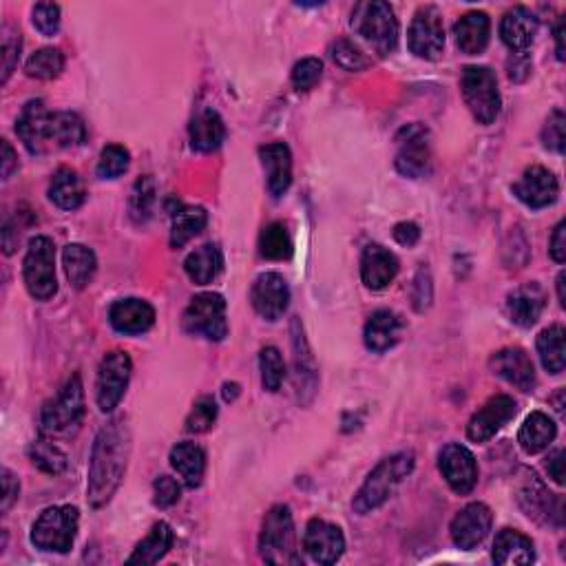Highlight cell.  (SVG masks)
<instances>
[{
	"label": "cell",
	"instance_id": "cell-1",
	"mask_svg": "<svg viewBox=\"0 0 566 566\" xmlns=\"http://www.w3.org/2000/svg\"><path fill=\"white\" fill-rule=\"evenodd\" d=\"M131 456V429L124 418L104 425L93 443L87 498L93 509L107 505L127 474Z\"/></svg>",
	"mask_w": 566,
	"mask_h": 566
},
{
	"label": "cell",
	"instance_id": "cell-2",
	"mask_svg": "<svg viewBox=\"0 0 566 566\" xmlns=\"http://www.w3.org/2000/svg\"><path fill=\"white\" fill-rule=\"evenodd\" d=\"M20 142L31 155L73 149L87 140L85 122L71 111H47L43 100H31L16 124Z\"/></svg>",
	"mask_w": 566,
	"mask_h": 566
},
{
	"label": "cell",
	"instance_id": "cell-3",
	"mask_svg": "<svg viewBox=\"0 0 566 566\" xmlns=\"http://www.w3.org/2000/svg\"><path fill=\"white\" fill-rule=\"evenodd\" d=\"M414 465L416 458L412 452H398L390 458L381 460L368 476V480L363 482V487L356 491V496L352 500V509L359 513V516H365V513L383 507L385 502L396 494V489L403 485L405 478L412 476Z\"/></svg>",
	"mask_w": 566,
	"mask_h": 566
},
{
	"label": "cell",
	"instance_id": "cell-4",
	"mask_svg": "<svg viewBox=\"0 0 566 566\" xmlns=\"http://www.w3.org/2000/svg\"><path fill=\"white\" fill-rule=\"evenodd\" d=\"M261 558L270 564H301V553L297 549L295 520L288 505H275L264 518L259 536Z\"/></svg>",
	"mask_w": 566,
	"mask_h": 566
},
{
	"label": "cell",
	"instance_id": "cell-5",
	"mask_svg": "<svg viewBox=\"0 0 566 566\" xmlns=\"http://www.w3.org/2000/svg\"><path fill=\"white\" fill-rule=\"evenodd\" d=\"M352 27L381 56L392 54L398 45V20L392 5L383 3V0L356 5L352 14Z\"/></svg>",
	"mask_w": 566,
	"mask_h": 566
},
{
	"label": "cell",
	"instance_id": "cell-6",
	"mask_svg": "<svg viewBox=\"0 0 566 566\" xmlns=\"http://www.w3.org/2000/svg\"><path fill=\"white\" fill-rule=\"evenodd\" d=\"M80 527V511L71 505L49 507L31 527L34 547L51 553H69Z\"/></svg>",
	"mask_w": 566,
	"mask_h": 566
},
{
	"label": "cell",
	"instance_id": "cell-7",
	"mask_svg": "<svg viewBox=\"0 0 566 566\" xmlns=\"http://www.w3.org/2000/svg\"><path fill=\"white\" fill-rule=\"evenodd\" d=\"M85 418V385L80 374H73L58 392L54 401H49L40 416V429L43 434L60 436L76 429Z\"/></svg>",
	"mask_w": 566,
	"mask_h": 566
},
{
	"label": "cell",
	"instance_id": "cell-8",
	"mask_svg": "<svg viewBox=\"0 0 566 566\" xmlns=\"http://www.w3.org/2000/svg\"><path fill=\"white\" fill-rule=\"evenodd\" d=\"M23 277L29 295L38 301H49L58 292L56 246L49 237L38 235L29 241Z\"/></svg>",
	"mask_w": 566,
	"mask_h": 566
},
{
	"label": "cell",
	"instance_id": "cell-9",
	"mask_svg": "<svg viewBox=\"0 0 566 566\" xmlns=\"http://www.w3.org/2000/svg\"><path fill=\"white\" fill-rule=\"evenodd\" d=\"M460 87H463V98L476 122L485 124V127L487 124H494L502 109L496 73L489 67H467L463 71Z\"/></svg>",
	"mask_w": 566,
	"mask_h": 566
},
{
	"label": "cell",
	"instance_id": "cell-10",
	"mask_svg": "<svg viewBox=\"0 0 566 566\" xmlns=\"http://www.w3.org/2000/svg\"><path fill=\"white\" fill-rule=\"evenodd\" d=\"M182 326L193 337H202L206 341H224L228 334L226 319V301L217 292H202L188 303L184 312Z\"/></svg>",
	"mask_w": 566,
	"mask_h": 566
},
{
	"label": "cell",
	"instance_id": "cell-11",
	"mask_svg": "<svg viewBox=\"0 0 566 566\" xmlns=\"http://www.w3.org/2000/svg\"><path fill=\"white\" fill-rule=\"evenodd\" d=\"M394 164L396 171L410 180H421L432 173V140L423 124L414 122L398 131Z\"/></svg>",
	"mask_w": 566,
	"mask_h": 566
},
{
	"label": "cell",
	"instance_id": "cell-12",
	"mask_svg": "<svg viewBox=\"0 0 566 566\" xmlns=\"http://www.w3.org/2000/svg\"><path fill=\"white\" fill-rule=\"evenodd\" d=\"M131 372L133 363L127 352L113 350L102 359L96 379V401L104 414L113 412L120 405L122 396L129 387Z\"/></svg>",
	"mask_w": 566,
	"mask_h": 566
},
{
	"label": "cell",
	"instance_id": "cell-13",
	"mask_svg": "<svg viewBox=\"0 0 566 566\" xmlns=\"http://www.w3.org/2000/svg\"><path fill=\"white\" fill-rule=\"evenodd\" d=\"M410 51L416 58L436 60L445 49V25L436 7H421L416 12L410 34H407Z\"/></svg>",
	"mask_w": 566,
	"mask_h": 566
},
{
	"label": "cell",
	"instance_id": "cell-14",
	"mask_svg": "<svg viewBox=\"0 0 566 566\" xmlns=\"http://www.w3.org/2000/svg\"><path fill=\"white\" fill-rule=\"evenodd\" d=\"M438 469L454 494L467 496L478 485V463L465 445L452 443L438 456Z\"/></svg>",
	"mask_w": 566,
	"mask_h": 566
},
{
	"label": "cell",
	"instance_id": "cell-15",
	"mask_svg": "<svg viewBox=\"0 0 566 566\" xmlns=\"http://www.w3.org/2000/svg\"><path fill=\"white\" fill-rule=\"evenodd\" d=\"M491 522H494V513L485 502H471V505L456 513L449 533H452V540L458 549L474 551L489 536Z\"/></svg>",
	"mask_w": 566,
	"mask_h": 566
},
{
	"label": "cell",
	"instance_id": "cell-16",
	"mask_svg": "<svg viewBox=\"0 0 566 566\" xmlns=\"http://www.w3.org/2000/svg\"><path fill=\"white\" fill-rule=\"evenodd\" d=\"M518 414V403L507 394H498L471 416L467 425V438L474 443H487Z\"/></svg>",
	"mask_w": 566,
	"mask_h": 566
},
{
	"label": "cell",
	"instance_id": "cell-17",
	"mask_svg": "<svg viewBox=\"0 0 566 566\" xmlns=\"http://www.w3.org/2000/svg\"><path fill=\"white\" fill-rule=\"evenodd\" d=\"M250 301H253V308L259 317H264L266 321H279L290 303L288 281L279 272H264L253 283Z\"/></svg>",
	"mask_w": 566,
	"mask_h": 566
},
{
	"label": "cell",
	"instance_id": "cell-18",
	"mask_svg": "<svg viewBox=\"0 0 566 566\" xmlns=\"http://www.w3.org/2000/svg\"><path fill=\"white\" fill-rule=\"evenodd\" d=\"M303 549L308 551L310 558L319 564H337L345 551L343 531L328 520L314 518L308 522L306 536H303Z\"/></svg>",
	"mask_w": 566,
	"mask_h": 566
},
{
	"label": "cell",
	"instance_id": "cell-19",
	"mask_svg": "<svg viewBox=\"0 0 566 566\" xmlns=\"http://www.w3.org/2000/svg\"><path fill=\"white\" fill-rule=\"evenodd\" d=\"M513 195H516L524 206L533 208V211L547 208L560 195L558 177L549 169H544V166H531V169L524 171L520 180L513 184Z\"/></svg>",
	"mask_w": 566,
	"mask_h": 566
},
{
	"label": "cell",
	"instance_id": "cell-20",
	"mask_svg": "<svg viewBox=\"0 0 566 566\" xmlns=\"http://www.w3.org/2000/svg\"><path fill=\"white\" fill-rule=\"evenodd\" d=\"M292 352H295V356H292L295 359V392L299 403L308 405L317 394L319 372L299 319L292 321Z\"/></svg>",
	"mask_w": 566,
	"mask_h": 566
},
{
	"label": "cell",
	"instance_id": "cell-21",
	"mask_svg": "<svg viewBox=\"0 0 566 566\" xmlns=\"http://www.w3.org/2000/svg\"><path fill=\"white\" fill-rule=\"evenodd\" d=\"M518 502L529 518L544 524H562V500L549 494L533 471L518 491Z\"/></svg>",
	"mask_w": 566,
	"mask_h": 566
},
{
	"label": "cell",
	"instance_id": "cell-22",
	"mask_svg": "<svg viewBox=\"0 0 566 566\" xmlns=\"http://www.w3.org/2000/svg\"><path fill=\"white\" fill-rule=\"evenodd\" d=\"M491 370L502 381L518 387L520 392H531L536 387V368H533L531 356L520 348H505L491 356Z\"/></svg>",
	"mask_w": 566,
	"mask_h": 566
},
{
	"label": "cell",
	"instance_id": "cell-23",
	"mask_svg": "<svg viewBox=\"0 0 566 566\" xmlns=\"http://www.w3.org/2000/svg\"><path fill=\"white\" fill-rule=\"evenodd\" d=\"M544 306H547V292L536 281L524 283V286L513 290L507 299L509 317L520 328L536 326L538 319L542 317Z\"/></svg>",
	"mask_w": 566,
	"mask_h": 566
},
{
	"label": "cell",
	"instance_id": "cell-24",
	"mask_svg": "<svg viewBox=\"0 0 566 566\" xmlns=\"http://www.w3.org/2000/svg\"><path fill=\"white\" fill-rule=\"evenodd\" d=\"M261 164L266 169L268 177V191L272 197H283L288 193L292 184V153L288 144L283 142H272L259 149Z\"/></svg>",
	"mask_w": 566,
	"mask_h": 566
},
{
	"label": "cell",
	"instance_id": "cell-25",
	"mask_svg": "<svg viewBox=\"0 0 566 566\" xmlns=\"http://www.w3.org/2000/svg\"><path fill=\"white\" fill-rule=\"evenodd\" d=\"M109 321L120 334H144L153 328L155 310L142 299H120L111 306Z\"/></svg>",
	"mask_w": 566,
	"mask_h": 566
},
{
	"label": "cell",
	"instance_id": "cell-26",
	"mask_svg": "<svg viewBox=\"0 0 566 566\" xmlns=\"http://www.w3.org/2000/svg\"><path fill=\"white\" fill-rule=\"evenodd\" d=\"M398 275V259L381 244H370L361 257V279L370 290H385Z\"/></svg>",
	"mask_w": 566,
	"mask_h": 566
},
{
	"label": "cell",
	"instance_id": "cell-27",
	"mask_svg": "<svg viewBox=\"0 0 566 566\" xmlns=\"http://www.w3.org/2000/svg\"><path fill=\"white\" fill-rule=\"evenodd\" d=\"M403 330H405V323L396 312L376 310L370 317V321L365 323V332H363L365 348L372 352H379V354L392 350L394 345L401 341Z\"/></svg>",
	"mask_w": 566,
	"mask_h": 566
},
{
	"label": "cell",
	"instance_id": "cell-28",
	"mask_svg": "<svg viewBox=\"0 0 566 566\" xmlns=\"http://www.w3.org/2000/svg\"><path fill=\"white\" fill-rule=\"evenodd\" d=\"M538 34V18L527 7H513L500 23V38L511 51H524Z\"/></svg>",
	"mask_w": 566,
	"mask_h": 566
},
{
	"label": "cell",
	"instance_id": "cell-29",
	"mask_svg": "<svg viewBox=\"0 0 566 566\" xmlns=\"http://www.w3.org/2000/svg\"><path fill=\"white\" fill-rule=\"evenodd\" d=\"M456 45L467 56H478L491 38V20L485 12H469L454 25Z\"/></svg>",
	"mask_w": 566,
	"mask_h": 566
},
{
	"label": "cell",
	"instance_id": "cell-30",
	"mask_svg": "<svg viewBox=\"0 0 566 566\" xmlns=\"http://www.w3.org/2000/svg\"><path fill=\"white\" fill-rule=\"evenodd\" d=\"M491 558H494V562L500 566L531 564L536 560V551H533L531 538L524 536V533L513 529H502L496 536Z\"/></svg>",
	"mask_w": 566,
	"mask_h": 566
},
{
	"label": "cell",
	"instance_id": "cell-31",
	"mask_svg": "<svg viewBox=\"0 0 566 566\" xmlns=\"http://www.w3.org/2000/svg\"><path fill=\"white\" fill-rule=\"evenodd\" d=\"M186 275L197 286H206V283H213L224 270V255L222 248L217 244H204L197 250H193L191 255L184 261Z\"/></svg>",
	"mask_w": 566,
	"mask_h": 566
},
{
	"label": "cell",
	"instance_id": "cell-32",
	"mask_svg": "<svg viewBox=\"0 0 566 566\" xmlns=\"http://www.w3.org/2000/svg\"><path fill=\"white\" fill-rule=\"evenodd\" d=\"M226 140V127L213 109L199 111L191 122V146L199 153H213Z\"/></svg>",
	"mask_w": 566,
	"mask_h": 566
},
{
	"label": "cell",
	"instance_id": "cell-33",
	"mask_svg": "<svg viewBox=\"0 0 566 566\" xmlns=\"http://www.w3.org/2000/svg\"><path fill=\"white\" fill-rule=\"evenodd\" d=\"M49 199L62 211H76L87 199V188L82 177L73 169H58L49 184Z\"/></svg>",
	"mask_w": 566,
	"mask_h": 566
},
{
	"label": "cell",
	"instance_id": "cell-34",
	"mask_svg": "<svg viewBox=\"0 0 566 566\" xmlns=\"http://www.w3.org/2000/svg\"><path fill=\"white\" fill-rule=\"evenodd\" d=\"M62 266H65V275L69 283L76 290L87 288L96 277L98 259L91 248L82 244H69L62 250Z\"/></svg>",
	"mask_w": 566,
	"mask_h": 566
},
{
	"label": "cell",
	"instance_id": "cell-35",
	"mask_svg": "<svg viewBox=\"0 0 566 566\" xmlns=\"http://www.w3.org/2000/svg\"><path fill=\"white\" fill-rule=\"evenodd\" d=\"M171 465L186 487H199L206 474V452L195 443H177L171 449Z\"/></svg>",
	"mask_w": 566,
	"mask_h": 566
},
{
	"label": "cell",
	"instance_id": "cell-36",
	"mask_svg": "<svg viewBox=\"0 0 566 566\" xmlns=\"http://www.w3.org/2000/svg\"><path fill=\"white\" fill-rule=\"evenodd\" d=\"M558 434L553 418L544 412H533L527 416L518 432V443L527 454H540L547 449Z\"/></svg>",
	"mask_w": 566,
	"mask_h": 566
},
{
	"label": "cell",
	"instance_id": "cell-37",
	"mask_svg": "<svg viewBox=\"0 0 566 566\" xmlns=\"http://www.w3.org/2000/svg\"><path fill=\"white\" fill-rule=\"evenodd\" d=\"M173 529L166 522H157L151 529L149 536H146L135 551L131 553V558L127 564H155L160 562L166 553L173 547Z\"/></svg>",
	"mask_w": 566,
	"mask_h": 566
},
{
	"label": "cell",
	"instance_id": "cell-38",
	"mask_svg": "<svg viewBox=\"0 0 566 566\" xmlns=\"http://www.w3.org/2000/svg\"><path fill=\"white\" fill-rule=\"evenodd\" d=\"M566 332L562 326H551L540 332L538 337V354L549 374H562L566 365V350H564Z\"/></svg>",
	"mask_w": 566,
	"mask_h": 566
},
{
	"label": "cell",
	"instance_id": "cell-39",
	"mask_svg": "<svg viewBox=\"0 0 566 566\" xmlns=\"http://www.w3.org/2000/svg\"><path fill=\"white\" fill-rule=\"evenodd\" d=\"M208 222V215L202 206H188L180 208L173 217V228H171V246L182 248L193 237L202 233Z\"/></svg>",
	"mask_w": 566,
	"mask_h": 566
},
{
	"label": "cell",
	"instance_id": "cell-40",
	"mask_svg": "<svg viewBox=\"0 0 566 566\" xmlns=\"http://www.w3.org/2000/svg\"><path fill=\"white\" fill-rule=\"evenodd\" d=\"M259 253L270 261H286L292 257V239L288 230L279 222L268 224L261 230L259 237Z\"/></svg>",
	"mask_w": 566,
	"mask_h": 566
},
{
	"label": "cell",
	"instance_id": "cell-41",
	"mask_svg": "<svg viewBox=\"0 0 566 566\" xmlns=\"http://www.w3.org/2000/svg\"><path fill=\"white\" fill-rule=\"evenodd\" d=\"M29 458H31V463L49 476H60L69 465L67 454L62 452L58 445H54L51 440H45V438L36 440V443L29 447Z\"/></svg>",
	"mask_w": 566,
	"mask_h": 566
},
{
	"label": "cell",
	"instance_id": "cell-42",
	"mask_svg": "<svg viewBox=\"0 0 566 566\" xmlns=\"http://www.w3.org/2000/svg\"><path fill=\"white\" fill-rule=\"evenodd\" d=\"M25 71L29 78L56 80L60 73L65 71V56H62L60 49L45 47L36 51V54L27 60Z\"/></svg>",
	"mask_w": 566,
	"mask_h": 566
},
{
	"label": "cell",
	"instance_id": "cell-43",
	"mask_svg": "<svg viewBox=\"0 0 566 566\" xmlns=\"http://www.w3.org/2000/svg\"><path fill=\"white\" fill-rule=\"evenodd\" d=\"M259 370H261V383H264V390L279 392L283 379H286V363H283V356L277 348L268 345V348L261 350Z\"/></svg>",
	"mask_w": 566,
	"mask_h": 566
},
{
	"label": "cell",
	"instance_id": "cell-44",
	"mask_svg": "<svg viewBox=\"0 0 566 566\" xmlns=\"http://www.w3.org/2000/svg\"><path fill=\"white\" fill-rule=\"evenodd\" d=\"M129 164H131L129 151L120 144H109V146H104L100 153L96 171L102 180H118L120 175L129 171Z\"/></svg>",
	"mask_w": 566,
	"mask_h": 566
},
{
	"label": "cell",
	"instance_id": "cell-45",
	"mask_svg": "<svg viewBox=\"0 0 566 566\" xmlns=\"http://www.w3.org/2000/svg\"><path fill=\"white\" fill-rule=\"evenodd\" d=\"M153 204H155V182L151 180V175H146L142 180L135 182L129 199V208L135 222H146V219L151 217Z\"/></svg>",
	"mask_w": 566,
	"mask_h": 566
},
{
	"label": "cell",
	"instance_id": "cell-46",
	"mask_svg": "<svg viewBox=\"0 0 566 566\" xmlns=\"http://www.w3.org/2000/svg\"><path fill=\"white\" fill-rule=\"evenodd\" d=\"M332 60L345 71H363L370 67V60L356 47L350 38H339L330 49Z\"/></svg>",
	"mask_w": 566,
	"mask_h": 566
},
{
	"label": "cell",
	"instance_id": "cell-47",
	"mask_svg": "<svg viewBox=\"0 0 566 566\" xmlns=\"http://www.w3.org/2000/svg\"><path fill=\"white\" fill-rule=\"evenodd\" d=\"M217 421V405L213 396H202L193 405L191 414L186 418V432L188 434H206Z\"/></svg>",
	"mask_w": 566,
	"mask_h": 566
},
{
	"label": "cell",
	"instance_id": "cell-48",
	"mask_svg": "<svg viewBox=\"0 0 566 566\" xmlns=\"http://www.w3.org/2000/svg\"><path fill=\"white\" fill-rule=\"evenodd\" d=\"M323 76V62L319 58H303L292 69V85L297 91H310Z\"/></svg>",
	"mask_w": 566,
	"mask_h": 566
},
{
	"label": "cell",
	"instance_id": "cell-49",
	"mask_svg": "<svg viewBox=\"0 0 566 566\" xmlns=\"http://www.w3.org/2000/svg\"><path fill=\"white\" fill-rule=\"evenodd\" d=\"M20 47H23V40H20V31L5 25L3 27V85H7L9 76H12L16 65H18Z\"/></svg>",
	"mask_w": 566,
	"mask_h": 566
},
{
	"label": "cell",
	"instance_id": "cell-50",
	"mask_svg": "<svg viewBox=\"0 0 566 566\" xmlns=\"http://www.w3.org/2000/svg\"><path fill=\"white\" fill-rule=\"evenodd\" d=\"M31 20L43 36H56L60 29V7L56 3H38L31 12Z\"/></svg>",
	"mask_w": 566,
	"mask_h": 566
},
{
	"label": "cell",
	"instance_id": "cell-51",
	"mask_svg": "<svg viewBox=\"0 0 566 566\" xmlns=\"http://www.w3.org/2000/svg\"><path fill=\"white\" fill-rule=\"evenodd\" d=\"M564 127H566L564 113L560 109L551 111L547 122H544V129H542V142L549 151L564 153Z\"/></svg>",
	"mask_w": 566,
	"mask_h": 566
},
{
	"label": "cell",
	"instance_id": "cell-52",
	"mask_svg": "<svg viewBox=\"0 0 566 566\" xmlns=\"http://www.w3.org/2000/svg\"><path fill=\"white\" fill-rule=\"evenodd\" d=\"M182 496V487L180 482L171 476H160L153 482V502L155 507L160 509H169L173 507L177 500Z\"/></svg>",
	"mask_w": 566,
	"mask_h": 566
},
{
	"label": "cell",
	"instance_id": "cell-53",
	"mask_svg": "<svg viewBox=\"0 0 566 566\" xmlns=\"http://www.w3.org/2000/svg\"><path fill=\"white\" fill-rule=\"evenodd\" d=\"M414 290L421 292V295L414 297V308L418 312H423L429 306V301H432V279H429V272L425 268H421V272H418Z\"/></svg>",
	"mask_w": 566,
	"mask_h": 566
},
{
	"label": "cell",
	"instance_id": "cell-54",
	"mask_svg": "<svg viewBox=\"0 0 566 566\" xmlns=\"http://www.w3.org/2000/svg\"><path fill=\"white\" fill-rule=\"evenodd\" d=\"M18 494H20V482L12 474V471L5 467L3 469V505H0L3 513H7L9 509H12V505L18 500Z\"/></svg>",
	"mask_w": 566,
	"mask_h": 566
},
{
	"label": "cell",
	"instance_id": "cell-55",
	"mask_svg": "<svg viewBox=\"0 0 566 566\" xmlns=\"http://www.w3.org/2000/svg\"><path fill=\"white\" fill-rule=\"evenodd\" d=\"M531 71V60L527 56V51H516V54H511L509 58V78L522 82L527 80Z\"/></svg>",
	"mask_w": 566,
	"mask_h": 566
},
{
	"label": "cell",
	"instance_id": "cell-56",
	"mask_svg": "<svg viewBox=\"0 0 566 566\" xmlns=\"http://www.w3.org/2000/svg\"><path fill=\"white\" fill-rule=\"evenodd\" d=\"M394 239L398 244L405 246V248H412L418 244V239H421V228H418L414 222H401L394 226Z\"/></svg>",
	"mask_w": 566,
	"mask_h": 566
},
{
	"label": "cell",
	"instance_id": "cell-57",
	"mask_svg": "<svg viewBox=\"0 0 566 566\" xmlns=\"http://www.w3.org/2000/svg\"><path fill=\"white\" fill-rule=\"evenodd\" d=\"M549 246H551L549 253H551L553 261H558V264H564V259H566V224L564 222H560L558 226H555Z\"/></svg>",
	"mask_w": 566,
	"mask_h": 566
},
{
	"label": "cell",
	"instance_id": "cell-58",
	"mask_svg": "<svg viewBox=\"0 0 566 566\" xmlns=\"http://www.w3.org/2000/svg\"><path fill=\"white\" fill-rule=\"evenodd\" d=\"M547 471L555 485H564V452L562 449H555V452L547 458Z\"/></svg>",
	"mask_w": 566,
	"mask_h": 566
},
{
	"label": "cell",
	"instance_id": "cell-59",
	"mask_svg": "<svg viewBox=\"0 0 566 566\" xmlns=\"http://www.w3.org/2000/svg\"><path fill=\"white\" fill-rule=\"evenodd\" d=\"M16 169H18V155L12 149V144L3 140V180H9Z\"/></svg>",
	"mask_w": 566,
	"mask_h": 566
},
{
	"label": "cell",
	"instance_id": "cell-60",
	"mask_svg": "<svg viewBox=\"0 0 566 566\" xmlns=\"http://www.w3.org/2000/svg\"><path fill=\"white\" fill-rule=\"evenodd\" d=\"M555 54L558 60H564V20L560 18L558 27H555Z\"/></svg>",
	"mask_w": 566,
	"mask_h": 566
},
{
	"label": "cell",
	"instance_id": "cell-61",
	"mask_svg": "<svg viewBox=\"0 0 566 566\" xmlns=\"http://www.w3.org/2000/svg\"><path fill=\"white\" fill-rule=\"evenodd\" d=\"M237 396H239V385L237 383H226L224 385V401L230 403V401H235Z\"/></svg>",
	"mask_w": 566,
	"mask_h": 566
},
{
	"label": "cell",
	"instance_id": "cell-62",
	"mask_svg": "<svg viewBox=\"0 0 566 566\" xmlns=\"http://www.w3.org/2000/svg\"><path fill=\"white\" fill-rule=\"evenodd\" d=\"M564 281H566V275H564V272H560V275H558V297H560V303H562V306L566 303V295H564Z\"/></svg>",
	"mask_w": 566,
	"mask_h": 566
}]
</instances>
